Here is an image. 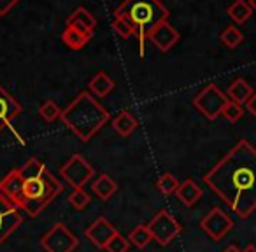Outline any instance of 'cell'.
Instances as JSON below:
<instances>
[{
    "label": "cell",
    "instance_id": "cell-12",
    "mask_svg": "<svg viewBox=\"0 0 256 252\" xmlns=\"http://www.w3.org/2000/svg\"><path fill=\"white\" fill-rule=\"evenodd\" d=\"M0 193L22 210V207H23V175H22V172H20V168L11 170L2 181H0Z\"/></svg>",
    "mask_w": 256,
    "mask_h": 252
},
{
    "label": "cell",
    "instance_id": "cell-34",
    "mask_svg": "<svg viewBox=\"0 0 256 252\" xmlns=\"http://www.w3.org/2000/svg\"><path fill=\"white\" fill-rule=\"evenodd\" d=\"M242 252H256V245H252V244H249L248 247L244 249Z\"/></svg>",
    "mask_w": 256,
    "mask_h": 252
},
{
    "label": "cell",
    "instance_id": "cell-27",
    "mask_svg": "<svg viewBox=\"0 0 256 252\" xmlns=\"http://www.w3.org/2000/svg\"><path fill=\"white\" fill-rule=\"evenodd\" d=\"M90 200H92V196L84 191V188L74 189V191L68 195V203H70L76 210H82L90 203Z\"/></svg>",
    "mask_w": 256,
    "mask_h": 252
},
{
    "label": "cell",
    "instance_id": "cell-3",
    "mask_svg": "<svg viewBox=\"0 0 256 252\" xmlns=\"http://www.w3.org/2000/svg\"><path fill=\"white\" fill-rule=\"evenodd\" d=\"M60 119L76 133L78 139L88 142L109 121V112L88 91H82L68 103L67 109L62 110Z\"/></svg>",
    "mask_w": 256,
    "mask_h": 252
},
{
    "label": "cell",
    "instance_id": "cell-17",
    "mask_svg": "<svg viewBox=\"0 0 256 252\" xmlns=\"http://www.w3.org/2000/svg\"><path fill=\"white\" fill-rule=\"evenodd\" d=\"M252 88H251V84H249L246 79H242V77H238V79H235L234 82H232L230 86H228V89H226V96L232 100V102H235V103H238V105H244V103H248V100L252 96Z\"/></svg>",
    "mask_w": 256,
    "mask_h": 252
},
{
    "label": "cell",
    "instance_id": "cell-16",
    "mask_svg": "<svg viewBox=\"0 0 256 252\" xmlns=\"http://www.w3.org/2000/svg\"><path fill=\"white\" fill-rule=\"evenodd\" d=\"M176 196L179 198V202H182L186 207H193L200 198L204 196L200 186L196 184L193 179H186L184 182H181L179 189L176 191Z\"/></svg>",
    "mask_w": 256,
    "mask_h": 252
},
{
    "label": "cell",
    "instance_id": "cell-24",
    "mask_svg": "<svg viewBox=\"0 0 256 252\" xmlns=\"http://www.w3.org/2000/svg\"><path fill=\"white\" fill-rule=\"evenodd\" d=\"M128 240H130V244L136 245V247L144 249L151 240H153V237H151L148 226H137V228H134V230L130 231V235H128Z\"/></svg>",
    "mask_w": 256,
    "mask_h": 252
},
{
    "label": "cell",
    "instance_id": "cell-1",
    "mask_svg": "<svg viewBox=\"0 0 256 252\" xmlns=\"http://www.w3.org/2000/svg\"><path fill=\"white\" fill-rule=\"evenodd\" d=\"M204 182L246 219L256 212V149L248 140H238L206 175Z\"/></svg>",
    "mask_w": 256,
    "mask_h": 252
},
{
    "label": "cell",
    "instance_id": "cell-9",
    "mask_svg": "<svg viewBox=\"0 0 256 252\" xmlns=\"http://www.w3.org/2000/svg\"><path fill=\"white\" fill-rule=\"evenodd\" d=\"M200 228L209 235V238H212L214 242H220L221 238L234 228V219H232L224 210H221L220 207H214V209L209 210V214L200 221Z\"/></svg>",
    "mask_w": 256,
    "mask_h": 252
},
{
    "label": "cell",
    "instance_id": "cell-15",
    "mask_svg": "<svg viewBox=\"0 0 256 252\" xmlns=\"http://www.w3.org/2000/svg\"><path fill=\"white\" fill-rule=\"evenodd\" d=\"M93 37V32H88L82 26H67L62 33V42L68 47V49L79 51L90 42Z\"/></svg>",
    "mask_w": 256,
    "mask_h": 252
},
{
    "label": "cell",
    "instance_id": "cell-2",
    "mask_svg": "<svg viewBox=\"0 0 256 252\" xmlns=\"http://www.w3.org/2000/svg\"><path fill=\"white\" fill-rule=\"evenodd\" d=\"M23 175V207L30 217H37L62 191L64 184L48 172L46 165L37 158H30L22 168Z\"/></svg>",
    "mask_w": 256,
    "mask_h": 252
},
{
    "label": "cell",
    "instance_id": "cell-22",
    "mask_svg": "<svg viewBox=\"0 0 256 252\" xmlns=\"http://www.w3.org/2000/svg\"><path fill=\"white\" fill-rule=\"evenodd\" d=\"M226 12L237 25H242V23H246L251 18L252 9H251V5H249V2H246V0H235L234 4H230Z\"/></svg>",
    "mask_w": 256,
    "mask_h": 252
},
{
    "label": "cell",
    "instance_id": "cell-14",
    "mask_svg": "<svg viewBox=\"0 0 256 252\" xmlns=\"http://www.w3.org/2000/svg\"><path fill=\"white\" fill-rule=\"evenodd\" d=\"M22 112V105L16 102L12 95H9L8 89L0 86V132L8 128L11 121Z\"/></svg>",
    "mask_w": 256,
    "mask_h": 252
},
{
    "label": "cell",
    "instance_id": "cell-8",
    "mask_svg": "<svg viewBox=\"0 0 256 252\" xmlns=\"http://www.w3.org/2000/svg\"><path fill=\"white\" fill-rule=\"evenodd\" d=\"M60 174L65 182H68L74 189H79V188H84L86 182H90V179L95 175V170H93V167L81 154H74L62 167Z\"/></svg>",
    "mask_w": 256,
    "mask_h": 252
},
{
    "label": "cell",
    "instance_id": "cell-5",
    "mask_svg": "<svg viewBox=\"0 0 256 252\" xmlns=\"http://www.w3.org/2000/svg\"><path fill=\"white\" fill-rule=\"evenodd\" d=\"M228 96L218 88L216 84H207L198 95L193 98V105L202 116H206L209 121H214L223 114L224 105L228 103Z\"/></svg>",
    "mask_w": 256,
    "mask_h": 252
},
{
    "label": "cell",
    "instance_id": "cell-19",
    "mask_svg": "<svg viewBox=\"0 0 256 252\" xmlns=\"http://www.w3.org/2000/svg\"><path fill=\"white\" fill-rule=\"evenodd\" d=\"M92 191L95 193V195L98 196L100 200L107 202V200H109L110 196H112L114 193L118 191V184H116V181H114L112 177H109V175L102 174L92 184Z\"/></svg>",
    "mask_w": 256,
    "mask_h": 252
},
{
    "label": "cell",
    "instance_id": "cell-30",
    "mask_svg": "<svg viewBox=\"0 0 256 252\" xmlns=\"http://www.w3.org/2000/svg\"><path fill=\"white\" fill-rule=\"evenodd\" d=\"M112 28H114V32H116L118 35L124 37V39L136 35V28H134V25L130 21H126V19H123V18H114Z\"/></svg>",
    "mask_w": 256,
    "mask_h": 252
},
{
    "label": "cell",
    "instance_id": "cell-7",
    "mask_svg": "<svg viewBox=\"0 0 256 252\" xmlns=\"http://www.w3.org/2000/svg\"><path fill=\"white\" fill-rule=\"evenodd\" d=\"M148 230H150L153 240H156L160 245H168L182 231V226L170 212L160 210L148 224Z\"/></svg>",
    "mask_w": 256,
    "mask_h": 252
},
{
    "label": "cell",
    "instance_id": "cell-28",
    "mask_svg": "<svg viewBox=\"0 0 256 252\" xmlns=\"http://www.w3.org/2000/svg\"><path fill=\"white\" fill-rule=\"evenodd\" d=\"M128 249H130V240L124 238L123 235L118 231V233L109 240V244L106 245L104 251H107V252H128Z\"/></svg>",
    "mask_w": 256,
    "mask_h": 252
},
{
    "label": "cell",
    "instance_id": "cell-20",
    "mask_svg": "<svg viewBox=\"0 0 256 252\" xmlns=\"http://www.w3.org/2000/svg\"><path fill=\"white\" fill-rule=\"evenodd\" d=\"M112 128L116 130L121 137H128L136 132L137 119L128 112V110H121V112L112 119Z\"/></svg>",
    "mask_w": 256,
    "mask_h": 252
},
{
    "label": "cell",
    "instance_id": "cell-32",
    "mask_svg": "<svg viewBox=\"0 0 256 252\" xmlns=\"http://www.w3.org/2000/svg\"><path fill=\"white\" fill-rule=\"evenodd\" d=\"M246 109H248V112H251L252 116L256 117V91L252 93V96L248 100V103H246Z\"/></svg>",
    "mask_w": 256,
    "mask_h": 252
},
{
    "label": "cell",
    "instance_id": "cell-23",
    "mask_svg": "<svg viewBox=\"0 0 256 252\" xmlns=\"http://www.w3.org/2000/svg\"><path fill=\"white\" fill-rule=\"evenodd\" d=\"M221 42L224 44L226 47H230V49H235L237 46H240V42L244 40V35H242V32L237 28V26L230 25L226 26V28L221 32Z\"/></svg>",
    "mask_w": 256,
    "mask_h": 252
},
{
    "label": "cell",
    "instance_id": "cell-21",
    "mask_svg": "<svg viewBox=\"0 0 256 252\" xmlns=\"http://www.w3.org/2000/svg\"><path fill=\"white\" fill-rule=\"evenodd\" d=\"M114 89V81L106 74V72H98L95 77L90 81V91L96 96V98H104Z\"/></svg>",
    "mask_w": 256,
    "mask_h": 252
},
{
    "label": "cell",
    "instance_id": "cell-13",
    "mask_svg": "<svg viewBox=\"0 0 256 252\" xmlns=\"http://www.w3.org/2000/svg\"><path fill=\"white\" fill-rule=\"evenodd\" d=\"M116 233H118V230L106 219V217H98V219L93 221L88 230H86V238H88L93 245H96L98 249H106V245L109 244V240Z\"/></svg>",
    "mask_w": 256,
    "mask_h": 252
},
{
    "label": "cell",
    "instance_id": "cell-35",
    "mask_svg": "<svg viewBox=\"0 0 256 252\" xmlns=\"http://www.w3.org/2000/svg\"><path fill=\"white\" fill-rule=\"evenodd\" d=\"M248 2H249V5H251V9H252V11L256 12V0H248Z\"/></svg>",
    "mask_w": 256,
    "mask_h": 252
},
{
    "label": "cell",
    "instance_id": "cell-6",
    "mask_svg": "<svg viewBox=\"0 0 256 252\" xmlns=\"http://www.w3.org/2000/svg\"><path fill=\"white\" fill-rule=\"evenodd\" d=\"M79 240L64 223H56L40 238V245L46 252H72Z\"/></svg>",
    "mask_w": 256,
    "mask_h": 252
},
{
    "label": "cell",
    "instance_id": "cell-33",
    "mask_svg": "<svg viewBox=\"0 0 256 252\" xmlns=\"http://www.w3.org/2000/svg\"><path fill=\"white\" fill-rule=\"evenodd\" d=\"M223 252H242V251H240V249L237 247V245H228V247L224 249Z\"/></svg>",
    "mask_w": 256,
    "mask_h": 252
},
{
    "label": "cell",
    "instance_id": "cell-11",
    "mask_svg": "<svg viewBox=\"0 0 256 252\" xmlns=\"http://www.w3.org/2000/svg\"><path fill=\"white\" fill-rule=\"evenodd\" d=\"M148 39L160 51H168L178 44L179 32L168 21H160L151 30H148Z\"/></svg>",
    "mask_w": 256,
    "mask_h": 252
},
{
    "label": "cell",
    "instance_id": "cell-25",
    "mask_svg": "<svg viewBox=\"0 0 256 252\" xmlns=\"http://www.w3.org/2000/svg\"><path fill=\"white\" fill-rule=\"evenodd\" d=\"M156 186H158V189H160L164 195H174L176 191L179 189V186H181V182L176 179V175H172V174H164L160 179H158V182H156Z\"/></svg>",
    "mask_w": 256,
    "mask_h": 252
},
{
    "label": "cell",
    "instance_id": "cell-29",
    "mask_svg": "<svg viewBox=\"0 0 256 252\" xmlns=\"http://www.w3.org/2000/svg\"><path fill=\"white\" fill-rule=\"evenodd\" d=\"M221 116H223L226 121H230V123H237V121L244 116V109H242V105H238V103L228 100V103L224 105L223 114H221Z\"/></svg>",
    "mask_w": 256,
    "mask_h": 252
},
{
    "label": "cell",
    "instance_id": "cell-4",
    "mask_svg": "<svg viewBox=\"0 0 256 252\" xmlns=\"http://www.w3.org/2000/svg\"><path fill=\"white\" fill-rule=\"evenodd\" d=\"M168 9L160 0H124L114 11V18H123L130 21L136 28V37L139 40V54H146L148 30H151L160 21H168Z\"/></svg>",
    "mask_w": 256,
    "mask_h": 252
},
{
    "label": "cell",
    "instance_id": "cell-10",
    "mask_svg": "<svg viewBox=\"0 0 256 252\" xmlns=\"http://www.w3.org/2000/svg\"><path fill=\"white\" fill-rule=\"evenodd\" d=\"M23 223L20 209L0 193V245L4 244Z\"/></svg>",
    "mask_w": 256,
    "mask_h": 252
},
{
    "label": "cell",
    "instance_id": "cell-31",
    "mask_svg": "<svg viewBox=\"0 0 256 252\" xmlns=\"http://www.w3.org/2000/svg\"><path fill=\"white\" fill-rule=\"evenodd\" d=\"M18 2L20 0H0V16L9 14V11H11Z\"/></svg>",
    "mask_w": 256,
    "mask_h": 252
},
{
    "label": "cell",
    "instance_id": "cell-18",
    "mask_svg": "<svg viewBox=\"0 0 256 252\" xmlns=\"http://www.w3.org/2000/svg\"><path fill=\"white\" fill-rule=\"evenodd\" d=\"M67 26H82L88 32H95L96 28V19L88 9L78 7L70 16L67 18Z\"/></svg>",
    "mask_w": 256,
    "mask_h": 252
},
{
    "label": "cell",
    "instance_id": "cell-26",
    "mask_svg": "<svg viewBox=\"0 0 256 252\" xmlns=\"http://www.w3.org/2000/svg\"><path fill=\"white\" fill-rule=\"evenodd\" d=\"M39 114L48 121V123H53L58 117H62V109L53 102V100H46V102L40 105Z\"/></svg>",
    "mask_w": 256,
    "mask_h": 252
}]
</instances>
